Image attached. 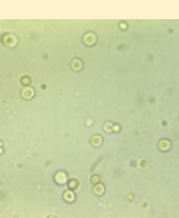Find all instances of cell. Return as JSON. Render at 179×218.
Wrapping results in <instances>:
<instances>
[{
  "instance_id": "cell-8",
  "label": "cell",
  "mask_w": 179,
  "mask_h": 218,
  "mask_svg": "<svg viewBox=\"0 0 179 218\" xmlns=\"http://www.w3.org/2000/svg\"><path fill=\"white\" fill-rule=\"evenodd\" d=\"M64 199H66V202H74V199H75L74 191H72V189L66 191V192H64Z\"/></svg>"
},
{
  "instance_id": "cell-4",
  "label": "cell",
  "mask_w": 179,
  "mask_h": 218,
  "mask_svg": "<svg viewBox=\"0 0 179 218\" xmlns=\"http://www.w3.org/2000/svg\"><path fill=\"white\" fill-rule=\"evenodd\" d=\"M21 96H23L24 100H32V98H34V90H32L31 87H24V90L21 92Z\"/></svg>"
},
{
  "instance_id": "cell-9",
  "label": "cell",
  "mask_w": 179,
  "mask_h": 218,
  "mask_svg": "<svg viewBox=\"0 0 179 218\" xmlns=\"http://www.w3.org/2000/svg\"><path fill=\"white\" fill-rule=\"evenodd\" d=\"M71 66H72V69H74V71H82L83 63H82L80 60H74V61H72V64H71Z\"/></svg>"
},
{
  "instance_id": "cell-1",
  "label": "cell",
  "mask_w": 179,
  "mask_h": 218,
  "mask_svg": "<svg viewBox=\"0 0 179 218\" xmlns=\"http://www.w3.org/2000/svg\"><path fill=\"white\" fill-rule=\"evenodd\" d=\"M3 43H5L6 47H14L18 43V39L11 34H6V35H3Z\"/></svg>"
},
{
  "instance_id": "cell-7",
  "label": "cell",
  "mask_w": 179,
  "mask_h": 218,
  "mask_svg": "<svg viewBox=\"0 0 179 218\" xmlns=\"http://www.w3.org/2000/svg\"><path fill=\"white\" fill-rule=\"evenodd\" d=\"M78 180H75V178H72V180H69L67 181V186H69V189H72V191H75L77 188H78Z\"/></svg>"
},
{
  "instance_id": "cell-17",
  "label": "cell",
  "mask_w": 179,
  "mask_h": 218,
  "mask_svg": "<svg viewBox=\"0 0 179 218\" xmlns=\"http://www.w3.org/2000/svg\"><path fill=\"white\" fill-rule=\"evenodd\" d=\"M2 144H3V143H2V141H0V148H2Z\"/></svg>"
},
{
  "instance_id": "cell-2",
  "label": "cell",
  "mask_w": 179,
  "mask_h": 218,
  "mask_svg": "<svg viewBox=\"0 0 179 218\" xmlns=\"http://www.w3.org/2000/svg\"><path fill=\"white\" fill-rule=\"evenodd\" d=\"M83 42H85V45H88V47L94 45V43H96V35H94L93 32H88V34L83 35Z\"/></svg>"
},
{
  "instance_id": "cell-10",
  "label": "cell",
  "mask_w": 179,
  "mask_h": 218,
  "mask_svg": "<svg viewBox=\"0 0 179 218\" xmlns=\"http://www.w3.org/2000/svg\"><path fill=\"white\" fill-rule=\"evenodd\" d=\"M91 144H93V146H99V144H102V138L99 136V135H94L93 138H91V141H90Z\"/></svg>"
},
{
  "instance_id": "cell-14",
  "label": "cell",
  "mask_w": 179,
  "mask_h": 218,
  "mask_svg": "<svg viewBox=\"0 0 179 218\" xmlns=\"http://www.w3.org/2000/svg\"><path fill=\"white\" fill-rule=\"evenodd\" d=\"M112 130H114V132H120V125H114V127H112Z\"/></svg>"
},
{
  "instance_id": "cell-13",
  "label": "cell",
  "mask_w": 179,
  "mask_h": 218,
  "mask_svg": "<svg viewBox=\"0 0 179 218\" xmlns=\"http://www.w3.org/2000/svg\"><path fill=\"white\" fill-rule=\"evenodd\" d=\"M91 183H94V184L99 183V176H98V175H93V176H91Z\"/></svg>"
},
{
  "instance_id": "cell-5",
  "label": "cell",
  "mask_w": 179,
  "mask_h": 218,
  "mask_svg": "<svg viewBox=\"0 0 179 218\" xmlns=\"http://www.w3.org/2000/svg\"><path fill=\"white\" fill-rule=\"evenodd\" d=\"M170 148H171V143H170L168 140H165V138L158 141V149H160V151H163V152H165V151H170Z\"/></svg>"
},
{
  "instance_id": "cell-16",
  "label": "cell",
  "mask_w": 179,
  "mask_h": 218,
  "mask_svg": "<svg viewBox=\"0 0 179 218\" xmlns=\"http://www.w3.org/2000/svg\"><path fill=\"white\" fill-rule=\"evenodd\" d=\"M0 154H3V149H2V148H0Z\"/></svg>"
},
{
  "instance_id": "cell-12",
  "label": "cell",
  "mask_w": 179,
  "mask_h": 218,
  "mask_svg": "<svg viewBox=\"0 0 179 218\" xmlns=\"http://www.w3.org/2000/svg\"><path fill=\"white\" fill-rule=\"evenodd\" d=\"M112 127H114V125H112L111 122H106V123H104V130H106V132H111Z\"/></svg>"
},
{
  "instance_id": "cell-3",
  "label": "cell",
  "mask_w": 179,
  "mask_h": 218,
  "mask_svg": "<svg viewBox=\"0 0 179 218\" xmlns=\"http://www.w3.org/2000/svg\"><path fill=\"white\" fill-rule=\"evenodd\" d=\"M54 181H56L58 184H64V183H67V175H66L64 172H58L56 175H54Z\"/></svg>"
},
{
  "instance_id": "cell-11",
  "label": "cell",
  "mask_w": 179,
  "mask_h": 218,
  "mask_svg": "<svg viewBox=\"0 0 179 218\" xmlns=\"http://www.w3.org/2000/svg\"><path fill=\"white\" fill-rule=\"evenodd\" d=\"M21 83H23L24 87H29V85H31V77H29V75H24V77H21Z\"/></svg>"
},
{
  "instance_id": "cell-6",
  "label": "cell",
  "mask_w": 179,
  "mask_h": 218,
  "mask_svg": "<svg viewBox=\"0 0 179 218\" xmlns=\"http://www.w3.org/2000/svg\"><path fill=\"white\" fill-rule=\"evenodd\" d=\"M104 191H106V188L102 186L101 183H96V184H94V188H93V192H94L96 196H101V194H104Z\"/></svg>"
},
{
  "instance_id": "cell-15",
  "label": "cell",
  "mask_w": 179,
  "mask_h": 218,
  "mask_svg": "<svg viewBox=\"0 0 179 218\" xmlns=\"http://www.w3.org/2000/svg\"><path fill=\"white\" fill-rule=\"evenodd\" d=\"M85 123H86V125H93V120H91V119H86V120H85Z\"/></svg>"
}]
</instances>
